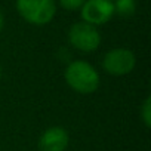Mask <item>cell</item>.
Masks as SVG:
<instances>
[{
  "instance_id": "6da1fadb",
  "label": "cell",
  "mask_w": 151,
  "mask_h": 151,
  "mask_svg": "<svg viewBox=\"0 0 151 151\" xmlns=\"http://www.w3.org/2000/svg\"><path fill=\"white\" fill-rule=\"evenodd\" d=\"M64 77L67 85L77 93L82 95H89L93 93L99 88V73L96 68L82 59L73 61L67 65Z\"/></svg>"
},
{
  "instance_id": "7a4b0ae2",
  "label": "cell",
  "mask_w": 151,
  "mask_h": 151,
  "mask_svg": "<svg viewBox=\"0 0 151 151\" xmlns=\"http://www.w3.org/2000/svg\"><path fill=\"white\" fill-rule=\"evenodd\" d=\"M15 6L21 18L33 25H46L56 14L55 0H17Z\"/></svg>"
},
{
  "instance_id": "3957f363",
  "label": "cell",
  "mask_w": 151,
  "mask_h": 151,
  "mask_svg": "<svg viewBox=\"0 0 151 151\" xmlns=\"http://www.w3.org/2000/svg\"><path fill=\"white\" fill-rule=\"evenodd\" d=\"M68 42L70 45L85 53L95 52L101 45V34L96 27L86 22H76L68 30Z\"/></svg>"
},
{
  "instance_id": "277c9868",
  "label": "cell",
  "mask_w": 151,
  "mask_h": 151,
  "mask_svg": "<svg viewBox=\"0 0 151 151\" xmlns=\"http://www.w3.org/2000/svg\"><path fill=\"white\" fill-rule=\"evenodd\" d=\"M136 65L135 53L126 47H114L108 50L102 59V68L111 76H126Z\"/></svg>"
},
{
  "instance_id": "5b68a950",
  "label": "cell",
  "mask_w": 151,
  "mask_h": 151,
  "mask_svg": "<svg viewBox=\"0 0 151 151\" xmlns=\"http://www.w3.org/2000/svg\"><path fill=\"white\" fill-rule=\"evenodd\" d=\"M80 14L83 22L98 27L114 17V5L111 0H86L80 8Z\"/></svg>"
},
{
  "instance_id": "8992f818",
  "label": "cell",
  "mask_w": 151,
  "mask_h": 151,
  "mask_svg": "<svg viewBox=\"0 0 151 151\" xmlns=\"http://www.w3.org/2000/svg\"><path fill=\"white\" fill-rule=\"evenodd\" d=\"M70 144L68 132L61 126H52L46 129L39 139L40 151H65Z\"/></svg>"
},
{
  "instance_id": "52a82bcc",
  "label": "cell",
  "mask_w": 151,
  "mask_h": 151,
  "mask_svg": "<svg viewBox=\"0 0 151 151\" xmlns=\"http://www.w3.org/2000/svg\"><path fill=\"white\" fill-rule=\"evenodd\" d=\"M114 14H117L122 18H130L136 11V2L135 0H114Z\"/></svg>"
},
{
  "instance_id": "ba28073f",
  "label": "cell",
  "mask_w": 151,
  "mask_h": 151,
  "mask_svg": "<svg viewBox=\"0 0 151 151\" xmlns=\"http://www.w3.org/2000/svg\"><path fill=\"white\" fill-rule=\"evenodd\" d=\"M141 119H142L145 127L151 126V96H147L141 107Z\"/></svg>"
},
{
  "instance_id": "9c48e42d",
  "label": "cell",
  "mask_w": 151,
  "mask_h": 151,
  "mask_svg": "<svg viewBox=\"0 0 151 151\" xmlns=\"http://www.w3.org/2000/svg\"><path fill=\"white\" fill-rule=\"evenodd\" d=\"M85 2L86 0H58L61 8H64L65 11H79Z\"/></svg>"
},
{
  "instance_id": "30bf717a",
  "label": "cell",
  "mask_w": 151,
  "mask_h": 151,
  "mask_svg": "<svg viewBox=\"0 0 151 151\" xmlns=\"http://www.w3.org/2000/svg\"><path fill=\"white\" fill-rule=\"evenodd\" d=\"M3 25H5V17H3L2 11H0V33H2V30H3Z\"/></svg>"
},
{
  "instance_id": "8fae6325",
  "label": "cell",
  "mask_w": 151,
  "mask_h": 151,
  "mask_svg": "<svg viewBox=\"0 0 151 151\" xmlns=\"http://www.w3.org/2000/svg\"><path fill=\"white\" fill-rule=\"evenodd\" d=\"M0 77H2V67H0Z\"/></svg>"
},
{
  "instance_id": "7c38bea8",
  "label": "cell",
  "mask_w": 151,
  "mask_h": 151,
  "mask_svg": "<svg viewBox=\"0 0 151 151\" xmlns=\"http://www.w3.org/2000/svg\"><path fill=\"white\" fill-rule=\"evenodd\" d=\"M111 2H114V0H111Z\"/></svg>"
}]
</instances>
